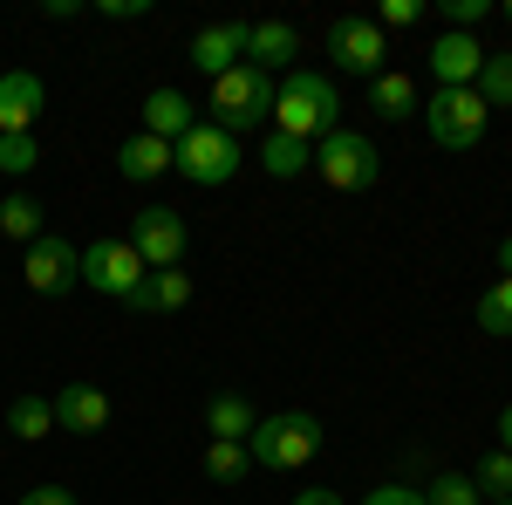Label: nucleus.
<instances>
[{
  "mask_svg": "<svg viewBox=\"0 0 512 505\" xmlns=\"http://www.w3.org/2000/svg\"><path fill=\"white\" fill-rule=\"evenodd\" d=\"M342 117V96H335V82L315 76V69H287L274 89V130L280 137H294V144H308V137H328Z\"/></svg>",
  "mask_w": 512,
  "mask_h": 505,
  "instance_id": "1",
  "label": "nucleus"
},
{
  "mask_svg": "<svg viewBox=\"0 0 512 505\" xmlns=\"http://www.w3.org/2000/svg\"><path fill=\"white\" fill-rule=\"evenodd\" d=\"M315 451H321V424L308 410H274V417H260L253 437H246L253 471H301Z\"/></svg>",
  "mask_w": 512,
  "mask_h": 505,
  "instance_id": "2",
  "label": "nucleus"
},
{
  "mask_svg": "<svg viewBox=\"0 0 512 505\" xmlns=\"http://www.w3.org/2000/svg\"><path fill=\"white\" fill-rule=\"evenodd\" d=\"M226 137H239V130H253V123H274V76L267 69H253V62H239V69H226V76L212 82V117Z\"/></svg>",
  "mask_w": 512,
  "mask_h": 505,
  "instance_id": "3",
  "label": "nucleus"
},
{
  "mask_svg": "<svg viewBox=\"0 0 512 505\" xmlns=\"http://www.w3.org/2000/svg\"><path fill=\"white\" fill-rule=\"evenodd\" d=\"M315 178L328 185V192H376L383 185V157H376V144L362 137V130H328L315 144Z\"/></svg>",
  "mask_w": 512,
  "mask_h": 505,
  "instance_id": "4",
  "label": "nucleus"
},
{
  "mask_svg": "<svg viewBox=\"0 0 512 505\" xmlns=\"http://www.w3.org/2000/svg\"><path fill=\"white\" fill-rule=\"evenodd\" d=\"M485 123H492V110H485L478 89H437L431 103H424V130H431L437 151H478Z\"/></svg>",
  "mask_w": 512,
  "mask_h": 505,
  "instance_id": "5",
  "label": "nucleus"
},
{
  "mask_svg": "<svg viewBox=\"0 0 512 505\" xmlns=\"http://www.w3.org/2000/svg\"><path fill=\"white\" fill-rule=\"evenodd\" d=\"M171 157H178V171L192 178V185H205V192H219L226 178L239 171V137H226L219 123H205L198 117L178 144H171Z\"/></svg>",
  "mask_w": 512,
  "mask_h": 505,
  "instance_id": "6",
  "label": "nucleus"
},
{
  "mask_svg": "<svg viewBox=\"0 0 512 505\" xmlns=\"http://www.w3.org/2000/svg\"><path fill=\"white\" fill-rule=\"evenodd\" d=\"M130 246H137V260H144V273H164V267H185V246H192V233H185V212H171V205H144L137 219H130Z\"/></svg>",
  "mask_w": 512,
  "mask_h": 505,
  "instance_id": "7",
  "label": "nucleus"
},
{
  "mask_svg": "<svg viewBox=\"0 0 512 505\" xmlns=\"http://www.w3.org/2000/svg\"><path fill=\"white\" fill-rule=\"evenodd\" d=\"M82 287H96V294H110V301H130V294L144 287L137 246H130V239H96V246H82Z\"/></svg>",
  "mask_w": 512,
  "mask_h": 505,
  "instance_id": "8",
  "label": "nucleus"
},
{
  "mask_svg": "<svg viewBox=\"0 0 512 505\" xmlns=\"http://www.w3.org/2000/svg\"><path fill=\"white\" fill-rule=\"evenodd\" d=\"M328 55H335V69H349V76H383L390 41H383V28H376L369 14H342V21H328Z\"/></svg>",
  "mask_w": 512,
  "mask_h": 505,
  "instance_id": "9",
  "label": "nucleus"
},
{
  "mask_svg": "<svg viewBox=\"0 0 512 505\" xmlns=\"http://www.w3.org/2000/svg\"><path fill=\"white\" fill-rule=\"evenodd\" d=\"M21 280L35 287V294H69V287H82V253L69 246L62 233H41L35 246H28V267H21Z\"/></svg>",
  "mask_w": 512,
  "mask_h": 505,
  "instance_id": "10",
  "label": "nucleus"
},
{
  "mask_svg": "<svg viewBox=\"0 0 512 505\" xmlns=\"http://www.w3.org/2000/svg\"><path fill=\"white\" fill-rule=\"evenodd\" d=\"M185 62H192L205 82H219L226 69L246 62V21H212V28H198L192 48H185Z\"/></svg>",
  "mask_w": 512,
  "mask_h": 505,
  "instance_id": "11",
  "label": "nucleus"
},
{
  "mask_svg": "<svg viewBox=\"0 0 512 505\" xmlns=\"http://www.w3.org/2000/svg\"><path fill=\"white\" fill-rule=\"evenodd\" d=\"M424 62H431L437 89H472L478 69H485V48H478V35H451V28H437V41L424 48Z\"/></svg>",
  "mask_w": 512,
  "mask_h": 505,
  "instance_id": "12",
  "label": "nucleus"
},
{
  "mask_svg": "<svg viewBox=\"0 0 512 505\" xmlns=\"http://www.w3.org/2000/svg\"><path fill=\"white\" fill-rule=\"evenodd\" d=\"M41 110H48L41 76L35 69H7V76H0V137H28Z\"/></svg>",
  "mask_w": 512,
  "mask_h": 505,
  "instance_id": "13",
  "label": "nucleus"
},
{
  "mask_svg": "<svg viewBox=\"0 0 512 505\" xmlns=\"http://www.w3.org/2000/svg\"><path fill=\"white\" fill-rule=\"evenodd\" d=\"M48 403H55V430H76V437L110 430V396H103L96 383H62Z\"/></svg>",
  "mask_w": 512,
  "mask_h": 505,
  "instance_id": "14",
  "label": "nucleus"
},
{
  "mask_svg": "<svg viewBox=\"0 0 512 505\" xmlns=\"http://www.w3.org/2000/svg\"><path fill=\"white\" fill-rule=\"evenodd\" d=\"M294 55H301V35L287 28V21H246V62L253 69H294Z\"/></svg>",
  "mask_w": 512,
  "mask_h": 505,
  "instance_id": "15",
  "label": "nucleus"
},
{
  "mask_svg": "<svg viewBox=\"0 0 512 505\" xmlns=\"http://www.w3.org/2000/svg\"><path fill=\"white\" fill-rule=\"evenodd\" d=\"M185 301H192V273L164 267V273H144V287H137L123 308H130V314H178Z\"/></svg>",
  "mask_w": 512,
  "mask_h": 505,
  "instance_id": "16",
  "label": "nucleus"
},
{
  "mask_svg": "<svg viewBox=\"0 0 512 505\" xmlns=\"http://www.w3.org/2000/svg\"><path fill=\"white\" fill-rule=\"evenodd\" d=\"M117 171L130 178V185H151V178H164V171H178V157H171V144L164 137H123L117 144Z\"/></svg>",
  "mask_w": 512,
  "mask_h": 505,
  "instance_id": "17",
  "label": "nucleus"
},
{
  "mask_svg": "<svg viewBox=\"0 0 512 505\" xmlns=\"http://www.w3.org/2000/svg\"><path fill=\"white\" fill-rule=\"evenodd\" d=\"M253 424H260V410H253L239 389H219V396L205 403V430H212L219 444H246V437H253Z\"/></svg>",
  "mask_w": 512,
  "mask_h": 505,
  "instance_id": "18",
  "label": "nucleus"
},
{
  "mask_svg": "<svg viewBox=\"0 0 512 505\" xmlns=\"http://www.w3.org/2000/svg\"><path fill=\"white\" fill-rule=\"evenodd\" d=\"M192 123H198V117H192V96H178V89H151V96H144V137L178 144Z\"/></svg>",
  "mask_w": 512,
  "mask_h": 505,
  "instance_id": "19",
  "label": "nucleus"
},
{
  "mask_svg": "<svg viewBox=\"0 0 512 505\" xmlns=\"http://www.w3.org/2000/svg\"><path fill=\"white\" fill-rule=\"evenodd\" d=\"M369 110L383 123H403V117H417L424 103H417V82L403 76V69H383V76H369Z\"/></svg>",
  "mask_w": 512,
  "mask_h": 505,
  "instance_id": "20",
  "label": "nucleus"
},
{
  "mask_svg": "<svg viewBox=\"0 0 512 505\" xmlns=\"http://www.w3.org/2000/svg\"><path fill=\"white\" fill-rule=\"evenodd\" d=\"M7 430H14L21 444L55 437V403H48V396H35V389H28V396H14V403H7Z\"/></svg>",
  "mask_w": 512,
  "mask_h": 505,
  "instance_id": "21",
  "label": "nucleus"
},
{
  "mask_svg": "<svg viewBox=\"0 0 512 505\" xmlns=\"http://www.w3.org/2000/svg\"><path fill=\"white\" fill-rule=\"evenodd\" d=\"M260 171H267V178H280V185H287V178H301V171H315V151H308V144H294V137H267V151H260Z\"/></svg>",
  "mask_w": 512,
  "mask_h": 505,
  "instance_id": "22",
  "label": "nucleus"
},
{
  "mask_svg": "<svg viewBox=\"0 0 512 505\" xmlns=\"http://www.w3.org/2000/svg\"><path fill=\"white\" fill-rule=\"evenodd\" d=\"M472 89L485 96V110H512V48H485V69Z\"/></svg>",
  "mask_w": 512,
  "mask_h": 505,
  "instance_id": "23",
  "label": "nucleus"
},
{
  "mask_svg": "<svg viewBox=\"0 0 512 505\" xmlns=\"http://www.w3.org/2000/svg\"><path fill=\"white\" fill-rule=\"evenodd\" d=\"M478 328H485V335H499V342L512 335V273H499V280L478 294Z\"/></svg>",
  "mask_w": 512,
  "mask_h": 505,
  "instance_id": "24",
  "label": "nucleus"
},
{
  "mask_svg": "<svg viewBox=\"0 0 512 505\" xmlns=\"http://www.w3.org/2000/svg\"><path fill=\"white\" fill-rule=\"evenodd\" d=\"M0 233H7V239H28V246H35V239H41V205H35L28 192L0 198Z\"/></svg>",
  "mask_w": 512,
  "mask_h": 505,
  "instance_id": "25",
  "label": "nucleus"
},
{
  "mask_svg": "<svg viewBox=\"0 0 512 505\" xmlns=\"http://www.w3.org/2000/svg\"><path fill=\"white\" fill-rule=\"evenodd\" d=\"M246 471H253V458H246V444H219V437L205 444V478H212V485H239Z\"/></svg>",
  "mask_w": 512,
  "mask_h": 505,
  "instance_id": "26",
  "label": "nucleus"
},
{
  "mask_svg": "<svg viewBox=\"0 0 512 505\" xmlns=\"http://www.w3.org/2000/svg\"><path fill=\"white\" fill-rule=\"evenodd\" d=\"M472 485H478V499H512V451H485L478 458V471H472Z\"/></svg>",
  "mask_w": 512,
  "mask_h": 505,
  "instance_id": "27",
  "label": "nucleus"
},
{
  "mask_svg": "<svg viewBox=\"0 0 512 505\" xmlns=\"http://www.w3.org/2000/svg\"><path fill=\"white\" fill-rule=\"evenodd\" d=\"M424 505H485L465 471H437V485H424Z\"/></svg>",
  "mask_w": 512,
  "mask_h": 505,
  "instance_id": "28",
  "label": "nucleus"
},
{
  "mask_svg": "<svg viewBox=\"0 0 512 505\" xmlns=\"http://www.w3.org/2000/svg\"><path fill=\"white\" fill-rule=\"evenodd\" d=\"M35 164H41L35 130H28V137H0V171H7V178H28Z\"/></svg>",
  "mask_w": 512,
  "mask_h": 505,
  "instance_id": "29",
  "label": "nucleus"
},
{
  "mask_svg": "<svg viewBox=\"0 0 512 505\" xmlns=\"http://www.w3.org/2000/svg\"><path fill=\"white\" fill-rule=\"evenodd\" d=\"M424 21V0H383V14H376V28L390 35V28H417Z\"/></svg>",
  "mask_w": 512,
  "mask_h": 505,
  "instance_id": "30",
  "label": "nucleus"
},
{
  "mask_svg": "<svg viewBox=\"0 0 512 505\" xmlns=\"http://www.w3.org/2000/svg\"><path fill=\"white\" fill-rule=\"evenodd\" d=\"M96 14H103V21H144L151 0H96Z\"/></svg>",
  "mask_w": 512,
  "mask_h": 505,
  "instance_id": "31",
  "label": "nucleus"
},
{
  "mask_svg": "<svg viewBox=\"0 0 512 505\" xmlns=\"http://www.w3.org/2000/svg\"><path fill=\"white\" fill-rule=\"evenodd\" d=\"M362 505H424V492H417V485H376Z\"/></svg>",
  "mask_w": 512,
  "mask_h": 505,
  "instance_id": "32",
  "label": "nucleus"
},
{
  "mask_svg": "<svg viewBox=\"0 0 512 505\" xmlns=\"http://www.w3.org/2000/svg\"><path fill=\"white\" fill-rule=\"evenodd\" d=\"M21 505H76L69 485H35V492H21Z\"/></svg>",
  "mask_w": 512,
  "mask_h": 505,
  "instance_id": "33",
  "label": "nucleus"
},
{
  "mask_svg": "<svg viewBox=\"0 0 512 505\" xmlns=\"http://www.w3.org/2000/svg\"><path fill=\"white\" fill-rule=\"evenodd\" d=\"M287 505H342V492H328V485H308V492H294Z\"/></svg>",
  "mask_w": 512,
  "mask_h": 505,
  "instance_id": "34",
  "label": "nucleus"
},
{
  "mask_svg": "<svg viewBox=\"0 0 512 505\" xmlns=\"http://www.w3.org/2000/svg\"><path fill=\"white\" fill-rule=\"evenodd\" d=\"M41 14H48V21H76L82 0H41Z\"/></svg>",
  "mask_w": 512,
  "mask_h": 505,
  "instance_id": "35",
  "label": "nucleus"
},
{
  "mask_svg": "<svg viewBox=\"0 0 512 505\" xmlns=\"http://www.w3.org/2000/svg\"><path fill=\"white\" fill-rule=\"evenodd\" d=\"M499 451H512V403L499 410Z\"/></svg>",
  "mask_w": 512,
  "mask_h": 505,
  "instance_id": "36",
  "label": "nucleus"
},
{
  "mask_svg": "<svg viewBox=\"0 0 512 505\" xmlns=\"http://www.w3.org/2000/svg\"><path fill=\"white\" fill-rule=\"evenodd\" d=\"M499 273H512V233L499 239Z\"/></svg>",
  "mask_w": 512,
  "mask_h": 505,
  "instance_id": "37",
  "label": "nucleus"
},
{
  "mask_svg": "<svg viewBox=\"0 0 512 505\" xmlns=\"http://www.w3.org/2000/svg\"><path fill=\"white\" fill-rule=\"evenodd\" d=\"M485 505H512V499H485Z\"/></svg>",
  "mask_w": 512,
  "mask_h": 505,
  "instance_id": "38",
  "label": "nucleus"
},
{
  "mask_svg": "<svg viewBox=\"0 0 512 505\" xmlns=\"http://www.w3.org/2000/svg\"><path fill=\"white\" fill-rule=\"evenodd\" d=\"M506 21H512V0H506Z\"/></svg>",
  "mask_w": 512,
  "mask_h": 505,
  "instance_id": "39",
  "label": "nucleus"
}]
</instances>
